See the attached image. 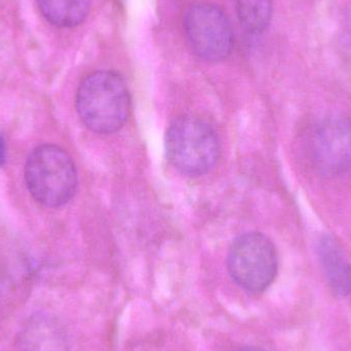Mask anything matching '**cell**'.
Here are the masks:
<instances>
[{
	"mask_svg": "<svg viewBox=\"0 0 351 351\" xmlns=\"http://www.w3.org/2000/svg\"><path fill=\"white\" fill-rule=\"evenodd\" d=\"M237 351H265L263 350H261V348H243V350H239Z\"/></svg>",
	"mask_w": 351,
	"mask_h": 351,
	"instance_id": "4fadbf2b",
	"label": "cell"
},
{
	"mask_svg": "<svg viewBox=\"0 0 351 351\" xmlns=\"http://www.w3.org/2000/svg\"><path fill=\"white\" fill-rule=\"evenodd\" d=\"M183 29L192 51L206 62H220L229 57L233 32L226 14L210 3H195L187 8Z\"/></svg>",
	"mask_w": 351,
	"mask_h": 351,
	"instance_id": "5b68a950",
	"label": "cell"
},
{
	"mask_svg": "<svg viewBox=\"0 0 351 351\" xmlns=\"http://www.w3.org/2000/svg\"><path fill=\"white\" fill-rule=\"evenodd\" d=\"M315 169L326 177H337L351 170V119L333 115L324 119L311 140Z\"/></svg>",
	"mask_w": 351,
	"mask_h": 351,
	"instance_id": "8992f818",
	"label": "cell"
},
{
	"mask_svg": "<svg viewBox=\"0 0 351 351\" xmlns=\"http://www.w3.org/2000/svg\"><path fill=\"white\" fill-rule=\"evenodd\" d=\"M29 192L39 204L59 208L73 197L77 188V172L69 154L51 144L35 148L25 166Z\"/></svg>",
	"mask_w": 351,
	"mask_h": 351,
	"instance_id": "7a4b0ae2",
	"label": "cell"
},
{
	"mask_svg": "<svg viewBox=\"0 0 351 351\" xmlns=\"http://www.w3.org/2000/svg\"><path fill=\"white\" fill-rule=\"evenodd\" d=\"M39 10L51 24L71 28L82 24L90 14L92 0H37Z\"/></svg>",
	"mask_w": 351,
	"mask_h": 351,
	"instance_id": "9c48e42d",
	"label": "cell"
},
{
	"mask_svg": "<svg viewBox=\"0 0 351 351\" xmlns=\"http://www.w3.org/2000/svg\"><path fill=\"white\" fill-rule=\"evenodd\" d=\"M166 150L176 170L196 177L214 168L220 147L216 133L208 123L196 117H183L171 123Z\"/></svg>",
	"mask_w": 351,
	"mask_h": 351,
	"instance_id": "3957f363",
	"label": "cell"
},
{
	"mask_svg": "<svg viewBox=\"0 0 351 351\" xmlns=\"http://www.w3.org/2000/svg\"><path fill=\"white\" fill-rule=\"evenodd\" d=\"M278 254L272 241L259 232L237 237L229 250L227 267L232 280L250 293H262L278 274Z\"/></svg>",
	"mask_w": 351,
	"mask_h": 351,
	"instance_id": "277c9868",
	"label": "cell"
},
{
	"mask_svg": "<svg viewBox=\"0 0 351 351\" xmlns=\"http://www.w3.org/2000/svg\"><path fill=\"white\" fill-rule=\"evenodd\" d=\"M22 351H70L63 324L49 313H36L24 323L19 334Z\"/></svg>",
	"mask_w": 351,
	"mask_h": 351,
	"instance_id": "52a82bcc",
	"label": "cell"
},
{
	"mask_svg": "<svg viewBox=\"0 0 351 351\" xmlns=\"http://www.w3.org/2000/svg\"><path fill=\"white\" fill-rule=\"evenodd\" d=\"M319 263L330 289L335 296H348L351 293V264L334 237L324 235L317 241Z\"/></svg>",
	"mask_w": 351,
	"mask_h": 351,
	"instance_id": "ba28073f",
	"label": "cell"
},
{
	"mask_svg": "<svg viewBox=\"0 0 351 351\" xmlns=\"http://www.w3.org/2000/svg\"><path fill=\"white\" fill-rule=\"evenodd\" d=\"M239 22L251 34H260L271 21L274 0H234Z\"/></svg>",
	"mask_w": 351,
	"mask_h": 351,
	"instance_id": "30bf717a",
	"label": "cell"
},
{
	"mask_svg": "<svg viewBox=\"0 0 351 351\" xmlns=\"http://www.w3.org/2000/svg\"><path fill=\"white\" fill-rule=\"evenodd\" d=\"M131 99L125 80L117 72L97 71L84 78L76 95L82 123L95 133H115L129 117Z\"/></svg>",
	"mask_w": 351,
	"mask_h": 351,
	"instance_id": "6da1fadb",
	"label": "cell"
},
{
	"mask_svg": "<svg viewBox=\"0 0 351 351\" xmlns=\"http://www.w3.org/2000/svg\"><path fill=\"white\" fill-rule=\"evenodd\" d=\"M5 140H4L3 135L0 134V167L5 162Z\"/></svg>",
	"mask_w": 351,
	"mask_h": 351,
	"instance_id": "7c38bea8",
	"label": "cell"
},
{
	"mask_svg": "<svg viewBox=\"0 0 351 351\" xmlns=\"http://www.w3.org/2000/svg\"><path fill=\"white\" fill-rule=\"evenodd\" d=\"M8 282L3 270L0 268V303L8 294Z\"/></svg>",
	"mask_w": 351,
	"mask_h": 351,
	"instance_id": "8fae6325",
	"label": "cell"
}]
</instances>
